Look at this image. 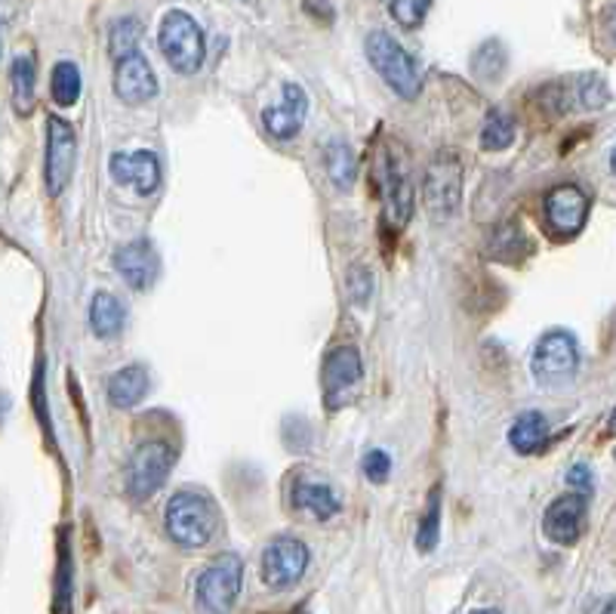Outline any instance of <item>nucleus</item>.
<instances>
[{"instance_id":"nucleus-1","label":"nucleus","mask_w":616,"mask_h":614,"mask_svg":"<svg viewBox=\"0 0 616 614\" xmlns=\"http://www.w3.org/2000/svg\"><path fill=\"white\" fill-rule=\"evenodd\" d=\"M364 50H367V59L376 68V75L395 94L404 96V99H416L419 96V90H422V72H419L414 56L400 47L392 34L370 32L367 41H364Z\"/></svg>"},{"instance_id":"nucleus-2","label":"nucleus","mask_w":616,"mask_h":614,"mask_svg":"<svg viewBox=\"0 0 616 614\" xmlns=\"http://www.w3.org/2000/svg\"><path fill=\"white\" fill-rule=\"evenodd\" d=\"M169 537L185 547V550H198L207 547L210 537L216 535V506L204 497V494H191V491H179L167 504L164 513Z\"/></svg>"},{"instance_id":"nucleus-3","label":"nucleus","mask_w":616,"mask_h":614,"mask_svg":"<svg viewBox=\"0 0 616 614\" xmlns=\"http://www.w3.org/2000/svg\"><path fill=\"white\" fill-rule=\"evenodd\" d=\"M157 44L161 53L169 63L173 72L179 75H198L207 47H204V32L195 19L188 17L185 10H173L161 22V32H157Z\"/></svg>"},{"instance_id":"nucleus-4","label":"nucleus","mask_w":616,"mask_h":614,"mask_svg":"<svg viewBox=\"0 0 616 614\" xmlns=\"http://www.w3.org/2000/svg\"><path fill=\"white\" fill-rule=\"evenodd\" d=\"M576 368H580V343L573 333L554 328L539 337L530 359V371L539 386H561L576 374Z\"/></svg>"},{"instance_id":"nucleus-5","label":"nucleus","mask_w":616,"mask_h":614,"mask_svg":"<svg viewBox=\"0 0 616 614\" xmlns=\"http://www.w3.org/2000/svg\"><path fill=\"white\" fill-rule=\"evenodd\" d=\"M244 562L241 556L226 552L198 578V605L204 614H229L241 596Z\"/></svg>"},{"instance_id":"nucleus-6","label":"nucleus","mask_w":616,"mask_h":614,"mask_svg":"<svg viewBox=\"0 0 616 614\" xmlns=\"http://www.w3.org/2000/svg\"><path fill=\"white\" fill-rule=\"evenodd\" d=\"M361 380H364V368H361L358 349L352 347L330 349L321 364L323 405H327L330 410L345 408V405L354 402L358 393H361Z\"/></svg>"},{"instance_id":"nucleus-7","label":"nucleus","mask_w":616,"mask_h":614,"mask_svg":"<svg viewBox=\"0 0 616 614\" xmlns=\"http://www.w3.org/2000/svg\"><path fill=\"white\" fill-rule=\"evenodd\" d=\"M422 191H426V207L435 220H447L460 210L462 167L453 152H441L431 158L426 179H422Z\"/></svg>"},{"instance_id":"nucleus-8","label":"nucleus","mask_w":616,"mask_h":614,"mask_svg":"<svg viewBox=\"0 0 616 614\" xmlns=\"http://www.w3.org/2000/svg\"><path fill=\"white\" fill-rule=\"evenodd\" d=\"M173 463H176V451L169 448L167 441H145V445H139L136 454L130 457V467H127V491L136 501L152 497L154 491L167 482Z\"/></svg>"},{"instance_id":"nucleus-9","label":"nucleus","mask_w":616,"mask_h":614,"mask_svg":"<svg viewBox=\"0 0 616 614\" xmlns=\"http://www.w3.org/2000/svg\"><path fill=\"white\" fill-rule=\"evenodd\" d=\"M77 161V136L68 121H62L56 114L46 118V191L53 198H59L68 189L72 176H75Z\"/></svg>"},{"instance_id":"nucleus-10","label":"nucleus","mask_w":616,"mask_h":614,"mask_svg":"<svg viewBox=\"0 0 616 614\" xmlns=\"http://www.w3.org/2000/svg\"><path fill=\"white\" fill-rule=\"evenodd\" d=\"M380 189H383L385 201V220L392 222L395 229H404L414 217V179H410L407 164L395 152H385L383 155Z\"/></svg>"},{"instance_id":"nucleus-11","label":"nucleus","mask_w":616,"mask_h":614,"mask_svg":"<svg viewBox=\"0 0 616 614\" xmlns=\"http://www.w3.org/2000/svg\"><path fill=\"white\" fill-rule=\"evenodd\" d=\"M308 547L296 537H277L262 552V581L272 590H290L306 574Z\"/></svg>"},{"instance_id":"nucleus-12","label":"nucleus","mask_w":616,"mask_h":614,"mask_svg":"<svg viewBox=\"0 0 616 614\" xmlns=\"http://www.w3.org/2000/svg\"><path fill=\"white\" fill-rule=\"evenodd\" d=\"M108 171H111L118 186H130L139 195H154L161 186V161L148 149L114 152L108 161Z\"/></svg>"},{"instance_id":"nucleus-13","label":"nucleus","mask_w":616,"mask_h":614,"mask_svg":"<svg viewBox=\"0 0 616 614\" xmlns=\"http://www.w3.org/2000/svg\"><path fill=\"white\" fill-rule=\"evenodd\" d=\"M585 513H588V501L585 494H564L552 501V506L546 509V519H542V531L546 537L558 544V547H573L585 528Z\"/></svg>"},{"instance_id":"nucleus-14","label":"nucleus","mask_w":616,"mask_h":614,"mask_svg":"<svg viewBox=\"0 0 616 614\" xmlns=\"http://www.w3.org/2000/svg\"><path fill=\"white\" fill-rule=\"evenodd\" d=\"M114 94L121 96L123 102H130V106H142V102H148V99L157 96L154 68L139 50L118 59V68H114Z\"/></svg>"},{"instance_id":"nucleus-15","label":"nucleus","mask_w":616,"mask_h":614,"mask_svg":"<svg viewBox=\"0 0 616 614\" xmlns=\"http://www.w3.org/2000/svg\"><path fill=\"white\" fill-rule=\"evenodd\" d=\"M588 198L576 186H558L546 198V217L558 235H576L588 220Z\"/></svg>"},{"instance_id":"nucleus-16","label":"nucleus","mask_w":616,"mask_h":614,"mask_svg":"<svg viewBox=\"0 0 616 614\" xmlns=\"http://www.w3.org/2000/svg\"><path fill=\"white\" fill-rule=\"evenodd\" d=\"M308 114V96L299 84H284V99L280 106H268L262 111V124L275 140H293Z\"/></svg>"},{"instance_id":"nucleus-17","label":"nucleus","mask_w":616,"mask_h":614,"mask_svg":"<svg viewBox=\"0 0 616 614\" xmlns=\"http://www.w3.org/2000/svg\"><path fill=\"white\" fill-rule=\"evenodd\" d=\"M114 268L121 275L123 282L130 284L133 290H148L157 278V253H154L152 241L139 238V241H130L123 244L121 251L114 253Z\"/></svg>"},{"instance_id":"nucleus-18","label":"nucleus","mask_w":616,"mask_h":614,"mask_svg":"<svg viewBox=\"0 0 616 614\" xmlns=\"http://www.w3.org/2000/svg\"><path fill=\"white\" fill-rule=\"evenodd\" d=\"M293 504L302 513H311L315 519H333L339 513V494L323 482H296L293 489Z\"/></svg>"},{"instance_id":"nucleus-19","label":"nucleus","mask_w":616,"mask_h":614,"mask_svg":"<svg viewBox=\"0 0 616 614\" xmlns=\"http://www.w3.org/2000/svg\"><path fill=\"white\" fill-rule=\"evenodd\" d=\"M148 393V374L145 368L139 364H130V368H121L114 377L108 380V398L114 408H133Z\"/></svg>"},{"instance_id":"nucleus-20","label":"nucleus","mask_w":616,"mask_h":614,"mask_svg":"<svg viewBox=\"0 0 616 614\" xmlns=\"http://www.w3.org/2000/svg\"><path fill=\"white\" fill-rule=\"evenodd\" d=\"M549 439V424L539 410H524L521 417L508 429V445L518 454H537L539 448Z\"/></svg>"},{"instance_id":"nucleus-21","label":"nucleus","mask_w":616,"mask_h":614,"mask_svg":"<svg viewBox=\"0 0 616 614\" xmlns=\"http://www.w3.org/2000/svg\"><path fill=\"white\" fill-rule=\"evenodd\" d=\"M123 321H127V313H123L121 299L111 297V294H96L90 306V325L92 333L99 340H111L123 331Z\"/></svg>"},{"instance_id":"nucleus-22","label":"nucleus","mask_w":616,"mask_h":614,"mask_svg":"<svg viewBox=\"0 0 616 614\" xmlns=\"http://www.w3.org/2000/svg\"><path fill=\"white\" fill-rule=\"evenodd\" d=\"M10 84H13V106L15 114H31L34 109V59L31 56H15L10 68Z\"/></svg>"},{"instance_id":"nucleus-23","label":"nucleus","mask_w":616,"mask_h":614,"mask_svg":"<svg viewBox=\"0 0 616 614\" xmlns=\"http://www.w3.org/2000/svg\"><path fill=\"white\" fill-rule=\"evenodd\" d=\"M515 142V121L503 109L487 111L484 127H481V149L487 152H503Z\"/></svg>"},{"instance_id":"nucleus-24","label":"nucleus","mask_w":616,"mask_h":614,"mask_svg":"<svg viewBox=\"0 0 616 614\" xmlns=\"http://www.w3.org/2000/svg\"><path fill=\"white\" fill-rule=\"evenodd\" d=\"M327 174H330L337 189H352L358 164H354L352 149L345 142H330V149H327Z\"/></svg>"},{"instance_id":"nucleus-25","label":"nucleus","mask_w":616,"mask_h":614,"mask_svg":"<svg viewBox=\"0 0 616 614\" xmlns=\"http://www.w3.org/2000/svg\"><path fill=\"white\" fill-rule=\"evenodd\" d=\"M50 90H53V99L56 106L68 109L75 106L77 96H80V68L75 63H59L53 68V78H50Z\"/></svg>"},{"instance_id":"nucleus-26","label":"nucleus","mask_w":616,"mask_h":614,"mask_svg":"<svg viewBox=\"0 0 616 614\" xmlns=\"http://www.w3.org/2000/svg\"><path fill=\"white\" fill-rule=\"evenodd\" d=\"M438 537H441V489L435 485L429 494L426 516H422L419 531H416V547H419V552L435 550V547H438Z\"/></svg>"},{"instance_id":"nucleus-27","label":"nucleus","mask_w":616,"mask_h":614,"mask_svg":"<svg viewBox=\"0 0 616 614\" xmlns=\"http://www.w3.org/2000/svg\"><path fill=\"white\" fill-rule=\"evenodd\" d=\"M139 34L142 32H139L136 19H118V22L111 25V34H108V50H111V56H114V59H123V56L136 53Z\"/></svg>"},{"instance_id":"nucleus-28","label":"nucleus","mask_w":616,"mask_h":614,"mask_svg":"<svg viewBox=\"0 0 616 614\" xmlns=\"http://www.w3.org/2000/svg\"><path fill=\"white\" fill-rule=\"evenodd\" d=\"M388 3V13L392 19L398 22L400 29H407V32H414L422 25V19L429 13L431 0H385Z\"/></svg>"},{"instance_id":"nucleus-29","label":"nucleus","mask_w":616,"mask_h":614,"mask_svg":"<svg viewBox=\"0 0 616 614\" xmlns=\"http://www.w3.org/2000/svg\"><path fill=\"white\" fill-rule=\"evenodd\" d=\"M472 65H477L475 72L484 80L496 78V75L503 72V65H506V53H503V44H496V41H487V44H484V47L475 53Z\"/></svg>"},{"instance_id":"nucleus-30","label":"nucleus","mask_w":616,"mask_h":614,"mask_svg":"<svg viewBox=\"0 0 616 614\" xmlns=\"http://www.w3.org/2000/svg\"><path fill=\"white\" fill-rule=\"evenodd\" d=\"M576 99L583 102L585 109H601V106H607L610 90L598 75H583V78H576Z\"/></svg>"},{"instance_id":"nucleus-31","label":"nucleus","mask_w":616,"mask_h":614,"mask_svg":"<svg viewBox=\"0 0 616 614\" xmlns=\"http://www.w3.org/2000/svg\"><path fill=\"white\" fill-rule=\"evenodd\" d=\"M345 287H349V297L358 303V306H364L373 294V275H370L364 266H352L349 268V278H345Z\"/></svg>"},{"instance_id":"nucleus-32","label":"nucleus","mask_w":616,"mask_h":614,"mask_svg":"<svg viewBox=\"0 0 616 614\" xmlns=\"http://www.w3.org/2000/svg\"><path fill=\"white\" fill-rule=\"evenodd\" d=\"M364 475H367L370 482H376V485H383L388 473H392V457L385 454V451H367L364 457Z\"/></svg>"},{"instance_id":"nucleus-33","label":"nucleus","mask_w":616,"mask_h":614,"mask_svg":"<svg viewBox=\"0 0 616 614\" xmlns=\"http://www.w3.org/2000/svg\"><path fill=\"white\" fill-rule=\"evenodd\" d=\"M493 256H506V251H518L521 248V235H518V229L515 226H503V229H496V235H493Z\"/></svg>"},{"instance_id":"nucleus-34","label":"nucleus","mask_w":616,"mask_h":614,"mask_svg":"<svg viewBox=\"0 0 616 614\" xmlns=\"http://www.w3.org/2000/svg\"><path fill=\"white\" fill-rule=\"evenodd\" d=\"M568 485L573 489V494H588V491H592V485H595V479H592V470H588L585 463H576V467H570Z\"/></svg>"},{"instance_id":"nucleus-35","label":"nucleus","mask_w":616,"mask_h":614,"mask_svg":"<svg viewBox=\"0 0 616 614\" xmlns=\"http://www.w3.org/2000/svg\"><path fill=\"white\" fill-rule=\"evenodd\" d=\"M72 559H68V550H62L59 559V614H68V590H72Z\"/></svg>"},{"instance_id":"nucleus-36","label":"nucleus","mask_w":616,"mask_h":614,"mask_svg":"<svg viewBox=\"0 0 616 614\" xmlns=\"http://www.w3.org/2000/svg\"><path fill=\"white\" fill-rule=\"evenodd\" d=\"M302 10H306L311 19L323 22V25H330V22L337 19V10H333L330 0H302Z\"/></svg>"},{"instance_id":"nucleus-37","label":"nucleus","mask_w":616,"mask_h":614,"mask_svg":"<svg viewBox=\"0 0 616 614\" xmlns=\"http://www.w3.org/2000/svg\"><path fill=\"white\" fill-rule=\"evenodd\" d=\"M7 408H10V402H7V395H0V417L7 414Z\"/></svg>"},{"instance_id":"nucleus-38","label":"nucleus","mask_w":616,"mask_h":614,"mask_svg":"<svg viewBox=\"0 0 616 614\" xmlns=\"http://www.w3.org/2000/svg\"><path fill=\"white\" fill-rule=\"evenodd\" d=\"M601 614H616L614 602H607V605H604V612H601Z\"/></svg>"},{"instance_id":"nucleus-39","label":"nucleus","mask_w":616,"mask_h":614,"mask_svg":"<svg viewBox=\"0 0 616 614\" xmlns=\"http://www.w3.org/2000/svg\"><path fill=\"white\" fill-rule=\"evenodd\" d=\"M472 614H499V612H496V608H477V612Z\"/></svg>"},{"instance_id":"nucleus-40","label":"nucleus","mask_w":616,"mask_h":614,"mask_svg":"<svg viewBox=\"0 0 616 614\" xmlns=\"http://www.w3.org/2000/svg\"><path fill=\"white\" fill-rule=\"evenodd\" d=\"M296 614H306V612H296Z\"/></svg>"}]
</instances>
